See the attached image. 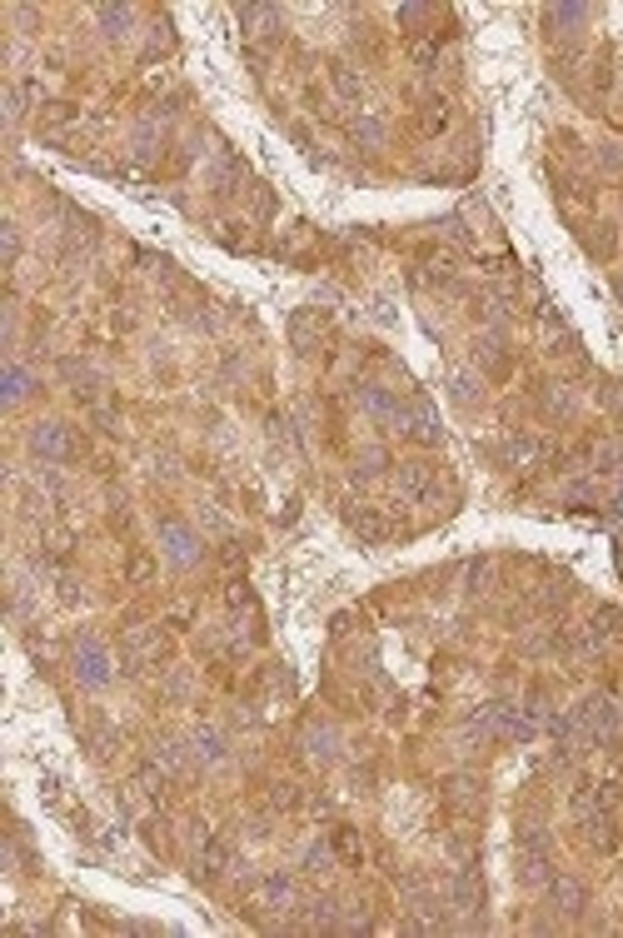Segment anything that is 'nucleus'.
<instances>
[{
  "label": "nucleus",
  "mask_w": 623,
  "mask_h": 938,
  "mask_svg": "<svg viewBox=\"0 0 623 938\" xmlns=\"http://www.w3.org/2000/svg\"><path fill=\"white\" fill-rule=\"evenodd\" d=\"M449 389H454V399H459V405H474V399H479V395H474V379L464 375V369H454V375H449Z\"/></svg>",
  "instance_id": "cd10ccee"
},
{
  "label": "nucleus",
  "mask_w": 623,
  "mask_h": 938,
  "mask_svg": "<svg viewBox=\"0 0 623 938\" xmlns=\"http://www.w3.org/2000/svg\"><path fill=\"white\" fill-rule=\"evenodd\" d=\"M31 450L41 454V460H76L80 444H76V434L65 430V424L45 420V424H35V430H31Z\"/></svg>",
  "instance_id": "7ed1b4c3"
},
{
  "label": "nucleus",
  "mask_w": 623,
  "mask_h": 938,
  "mask_svg": "<svg viewBox=\"0 0 623 938\" xmlns=\"http://www.w3.org/2000/svg\"><path fill=\"white\" fill-rule=\"evenodd\" d=\"M589 21V5H554L548 11V25H554V35H573V25Z\"/></svg>",
  "instance_id": "a211bd4d"
},
{
  "label": "nucleus",
  "mask_w": 623,
  "mask_h": 938,
  "mask_svg": "<svg viewBox=\"0 0 623 938\" xmlns=\"http://www.w3.org/2000/svg\"><path fill=\"white\" fill-rule=\"evenodd\" d=\"M399 424H404V434H414L420 444H439V414H434L424 399L414 405V410H404V420H399Z\"/></svg>",
  "instance_id": "2eb2a0df"
},
{
  "label": "nucleus",
  "mask_w": 623,
  "mask_h": 938,
  "mask_svg": "<svg viewBox=\"0 0 623 938\" xmlns=\"http://www.w3.org/2000/svg\"><path fill=\"white\" fill-rule=\"evenodd\" d=\"M334 853L349 859V863H359V859H365V843H359L355 829H339V833H334Z\"/></svg>",
  "instance_id": "b1692460"
},
{
  "label": "nucleus",
  "mask_w": 623,
  "mask_h": 938,
  "mask_svg": "<svg viewBox=\"0 0 623 938\" xmlns=\"http://www.w3.org/2000/svg\"><path fill=\"white\" fill-rule=\"evenodd\" d=\"M334 744H339V739H334V729H324V724L304 733V749H310L314 764H330V759H334Z\"/></svg>",
  "instance_id": "6ab92c4d"
},
{
  "label": "nucleus",
  "mask_w": 623,
  "mask_h": 938,
  "mask_svg": "<svg viewBox=\"0 0 623 938\" xmlns=\"http://www.w3.org/2000/svg\"><path fill=\"white\" fill-rule=\"evenodd\" d=\"M355 141L359 145H379V141H384V125H379V120H355Z\"/></svg>",
  "instance_id": "c85d7f7f"
},
{
  "label": "nucleus",
  "mask_w": 623,
  "mask_h": 938,
  "mask_svg": "<svg viewBox=\"0 0 623 938\" xmlns=\"http://www.w3.org/2000/svg\"><path fill=\"white\" fill-rule=\"evenodd\" d=\"M320 334H324V314L320 310H294L290 314V345L300 350V355H310V350L320 345Z\"/></svg>",
  "instance_id": "f8f14e48"
},
{
  "label": "nucleus",
  "mask_w": 623,
  "mask_h": 938,
  "mask_svg": "<svg viewBox=\"0 0 623 938\" xmlns=\"http://www.w3.org/2000/svg\"><path fill=\"white\" fill-rule=\"evenodd\" d=\"M613 295H618V305H623V275H613Z\"/></svg>",
  "instance_id": "f704fd0d"
},
{
  "label": "nucleus",
  "mask_w": 623,
  "mask_h": 938,
  "mask_svg": "<svg viewBox=\"0 0 623 938\" xmlns=\"http://www.w3.org/2000/svg\"><path fill=\"white\" fill-rule=\"evenodd\" d=\"M90 744H95V754L105 759V754H115V744H120V739H115L110 729H90Z\"/></svg>",
  "instance_id": "2f4dec72"
},
{
  "label": "nucleus",
  "mask_w": 623,
  "mask_h": 938,
  "mask_svg": "<svg viewBox=\"0 0 623 938\" xmlns=\"http://www.w3.org/2000/svg\"><path fill=\"white\" fill-rule=\"evenodd\" d=\"M474 365H479L489 379H504L509 365H514V360H509L504 334H479V340H474Z\"/></svg>",
  "instance_id": "39448f33"
},
{
  "label": "nucleus",
  "mask_w": 623,
  "mask_h": 938,
  "mask_svg": "<svg viewBox=\"0 0 623 938\" xmlns=\"http://www.w3.org/2000/svg\"><path fill=\"white\" fill-rule=\"evenodd\" d=\"M349 524H355L365 540H384V534H389L384 515H379V509H369V505H349Z\"/></svg>",
  "instance_id": "f3484780"
},
{
  "label": "nucleus",
  "mask_w": 623,
  "mask_h": 938,
  "mask_svg": "<svg viewBox=\"0 0 623 938\" xmlns=\"http://www.w3.org/2000/svg\"><path fill=\"white\" fill-rule=\"evenodd\" d=\"M160 654H165V634H160V629H135V634H125V664L130 669L155 664Z\"/></svg>",
  "instance_id": "1a4fd4ad"
},
{
  "label": "nucleus",
  "mask_w": 623,
  "mask_h": 938,
  "mask_svg": "<svg viewBox=\"0 0 623 938\" xmlns=\"http://www.w3.org/2000/svg\"><path fill=\"white\" fill-rule=\"evenodd\" d=\"M399 495L414 499V505H429L434 499V469L429 464H399Z\"/></svg>",
  "instance_id": "9b49d317"
},
{
  "label": "nucleus",
  "mask_w": 623,
  "mask_h": 938,
  "mask_svg": "<svg viewBox=\"0 0 623 938\" xmlns=\"http://www.w3.org/2000/svg\"><path fill=\"white\" fill-rule=\"evenodd\" d=\"M150 569H155V564H150V554H135V560H130V579H135V584H145V579H150Z\"/></svg>",
  "instance_id": "473e14b6"
},
{
  "label": "nucleus",
  "mask_w": 623,
  "mask_h": 938,
  "mask_svg": "<svg viewBox=\"0 0 623 938\" xmlns=\"http://www.w3.org/2000/svg\"><path fill=\"white\" fill-rule=\"evenodd\" d=\"M76 679L86 684V689H105L110 684V654L100 639H76Z\"/></svg>",
  "instance_id": "f257e3e1"
},
{
  "label": "nucleus",
  "mask_w": 623,
  "mask_h": 938,
  "mask_svg": "<svg viewBox=\"0 0 623 938\" xmlns=\"http://www.w3.org/2000/svg\"><path fill=\"white\" fill-rule=\"evenodd\" d=\"M548 904L559 908L564 918H579L583 908H589V894H583V884H579V879L554 874V879H548Z\"/></svg>",
  "instance_id": "423d86ee"
},
{
  "label": "nucleus",
  "mask_w": 623,
  "mask_h": 938,
  "mask_svg": "<svg viewBox=\"0 0 623 938\" xmlns=\"http://www.w3.org/2000/svg\"><path fill=\"white\" fill-rule=\"evenodd\" d=\"M544 405H548V414H569V389H564V385H548Z\"/></svg>",
  "instance_id": "c756f323"
},
{
  "label": "nucleus",
  "mask_w": 623,
  "mask_h": 938,
  "mask_svg": "<svg viewBox=\"0 0 623 938\" xmlns=\"http://www.w3.org/2000/svg\"><path fill=\"white\" fill-rule=\"evenodd\" d=\"M255 904L259 908H294V884L284 874H265L255 884Z\"/></svg>",
  "instance_id": "4468645a"
},
{
  "label": "nucleus",
  "mask_w": 623,
  "mask_h": 938,
  "mask_svg": "<svg viewBox=\"0 0 623 938\" xmlns=\"http://www.w3.org/2000/svg\"><path fill=\"white\" fill-rule=\"evenodd\" d=\"M160 544H165V554H170L175 564H194V560H200V534H194L190 524H180V519H165Z\"/></svg>",
  "instance_id": "20e7f679"
},
{
  "label": "nucleus",
  "mask_w": 623,
  "mask_h": 938,
  "mask_svg": "<svg viewBox=\"0 0 623 938\" xmlns=\"http://www.w3.org/2000/svg\"><path fill=\"white\" fill-rule=\"evenodd\" d=\"M330 869H334V849H330V843H314V849H304V874L320 879V874H330Z\"/></svg>",
  "instance_id": "412c9836"
},
{
  "label": "nucleus",
  "mask_w": 623,
  "mask_h": 938,
  "mask_svg": "<svg viewBox=\"0 0 623 938\" xmlns=\"http://www.w3.org/2000/svg\"><path fill=\"white\" fill-rule=\"evenodd\" d=\"M190 744H194L190 754L200 759V764H220V759L230 754V749H225V733H220V729H194Z\"/></svg>",
  "instance_id": "dca6fc26"
},
{
  "label": "nucleus",
  "mask_w": 623,
  "mask_h": 938,
  "mask_svg": "<svg viewBox=\"0 0 623 938\" xmlns=\"http://www.w3.org/2000/svg\"><path fill=\"white\" fill-rule=\"evenodd\" d=\"M100 25H105V35H125L130 31V11H125V5H100Z\"/></svg>",
  "instance_id": "393cba45"
},
{
  "label": "nucleus",
  "mask_w": 623,
  "mask_h": 938,
  "mask_svg": "<svg viewBox=\"0 0 623 938\" xmlns=\"http://www.w3.org/2000/svg\"><path fill=\"white\" fill-rule=\"evenodd\" d=\"M269 804H275V809H294V804H300V788H294V784H275Z\"/></svg>",
  "instance_id": "7c9ffc66"
},
{
  "label": "nucleus",
  "mask_w": 623,
  "mask_h": 938,
  "mask_svg": "<svg viewBox=\"0 0 623 938\" xmlns=\"http://www.w3.org/2000/svg\"><path fill=\"white\" fill-rule=\"evenodd\" d=\"M444 804H449L454 814H479L483 809V788H479V779L474 774H454L449 784H444Z\"/></svg>",
  "instance_id": "0eeeda50"
},
{
  "label": "nucleus",
  "mask_w": 623,
  "mask_h": 938,
  "mask_svg": "<svg viewBox=\"0 0 623 938\" xmlns=\"http://www.w3.org/2000/svg\"><path fill=\"white\" fill-rule=\"evenodd\" d=\"M355 405L369 410L375 420H404V405H399L384 385H355Z\"/></svg>",
  "instance_id": "6e6552de"
},
{
  "label": "nucleus",
  "mask_w": 623,
  "mask_h": 938,
  "mask_svg": "<svg viewBox=\"0 0 623 938\" xmlns=\"http://www.w3.org/2000/svg\"><path fill=\"white\" fill-rule=\"evenodd\" d=\"M538 454H544V444H538L534 434H514V440H509V460L514 464H528V460H538Z\"/></svg>",
  "instance_id": "5701e85b"
},
{
  "label": "nucleus",
  "mask_w": 623,
  "mask_h": 938,
  "mask_svg": "<svg viewBox=\"0 0 623 938\" xmlns=\"http://www.w3.org/2000/svg\"><path fill=\"white\" fill-rule=\"evenodd\" d=\"M454 908L459 914H479V904H483V884H479V874H474V863H464L459 874H454Z\"/></svg>",
  "instance_id": "ddd939ff"
},
{
  "label": "nucleus",
  "mask_w": 623,
  "mask_h": 938,
  "mask_svg": "<svg viewBox=\"0 0 623 938\" xmlns=\"http://www.w3.org/2000/svg\"><path fill=\"white\" fill-rule=\"evenodd\" d=\"M579 724L593 733V739H618V733H623V709H618V699H609V694H593V699L579 709Z\"/></svg>",
  "instance_id": "f03ea898"
},
{
  "label": "nucleus",
  "mask_w": 623,
  "mask_h": 938,
  "mask_svg": "<svg viewBox=\"0 0 623 938\" xmlns=\"http://www.w3.org/2000/svg\"><path fill=\"white\" fill-rule=\"evenodd\" d=\"M155 764L165 769V774H175V769L185 764V754H180V744H170V739H165V744H155Z\"/></svg>",
  "instance_id": "bb28decb"
},
{
  "label": "nucleus",
  "mask_w": 623,
  "mask_h": 938,
  "mask_svg": "<svg viewBox=\"0 0 623 938\" xmlns=\"http://www.w3.org/2000/svg\"><path fill=\"white\" fill-rule=\"evenodd\" d=\"M239 25L249 41H280V11L275 5H239Z\"/></svg>",
  "instance_id": "9d476101"
},
{
  "label": "nucleus",
  "mask_w": 623,
  "mask_h": 938,
  "mask_svg": "<svg viewBox=\"0 0 623 938\" xmlns=\"http://www.w3.org/2000/svg\"><path fill=\"white\" fill-rule=\"evenodd\" d=\"M25 395H31V375H25L21 365H5V399H11V405H21Z\"/></svg>",
  "instance_id": "4be33fe9"
},
{
  "label": "nucleus",
  "mask_w": 623,
  "mask_h": 938,
  "mask_svg": "<svg viewBox=\"0 0 623 938\" xmlns=\"http://www.w3.org/2000/svg\"><path fill=\"white\" fill-rule=\"evenodd\" d=\"M384 464H389V454L379 450V444H369V450H365V454H359V460H355V479H375L379 469H384Z\"/></svg>",
  "instance_id": "aec40b11"
},
{
  "label": "nucleus",
  "mask_w": 623,
  "mask_h": 938,
  "mask_svg": "<svg viewBox=\"0 0 623 938\" xmlns=\"http://www.w3.org/2000/svg\"><path fill=\"white\" fill-rule=\"evenodd\" d=\"M334 90H339L344 100H359V76L349 65H334Z\"/></svg>",
  "instance_id": "a878e982"
},
{
  "label": "nucleus",
  "mask_w": 623,
  "mask_h": 938,
  "mask_svg": "<svg viewBox=\"0 0 623 938\" xmlns=\"http://www.w3.org/2000/svg\"><path fill=\"white\" fill-rule=\"evenodd\" d=\"M21 255V235H15V225H5V265Z\"/></svg>",
  "instance_id": "72a5a7b5"
}]
</instances>
